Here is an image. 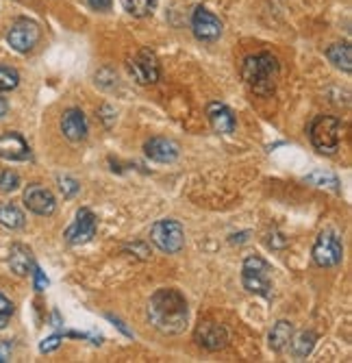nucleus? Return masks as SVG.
Returning <instances> with one entry per match:
<instances>
[{"label":"nucleus","instance_id":"1","mask_svg":"<svg viewBox=\"0 0 352 363\" xmlns=\"http://www.w3.org/2000/svg\"><path fill=\"white\" fill-rule=\"evenodd\" d=\"M148 320L157 331H161L166 335L183 333L189 320L185 296L172 287L157 289L148 301Z\"/></svg>","mask_w":352,"mask_h":363},{"label":"nucleus","instance_id":"2","mask_svg":"<svg viewBox=\"0 0 352 363\" xmlns=\"http://www.w3.org/2000/svg\"><path fill=\"white\" fill-rule=\"evenodd\" d=\"M242 77L254 94L268 96L274 91L278 81V61L270 52L248 55L242 63Z\"/></svg>","mask_w":352,"mask_h":363},{"label":"nucleus","instance_id":"3","mask_svg":"<svg viewBox=\"0 0 352 363\" xmlns=\"http://www.w3.org/2000/svg\"><path fill=\"white\" fill-rule=\"evenodd\" d=\"M309 138L311 144L315 146L317 152L322 155H333L339 148V140H341V122L333 116H317L311 122L309 128Z\"/></svg>","mask_w":352,"mask_h":363},{"label":"nucleus","instance_id":"4","mask_svg":"<svg viewBox=\"0 0 352 363\" xmlns=\"http://www.w3.org/2000/svg\"><path fill=\"white\" fill-rule=\"evenodd\" d=\"M242 283L250 294L272 298V281H270V266L261 257H248L242 266Z\"/></svg>","mask_w":352,"mask_h":363},{"label":"nucleus","instance_id":"5","mask_svg":"<svg viewBox=\"0 0 352 363\" xmlns=\"http://www.w3.org/2000/svg\"><path fill=\"white\" fill-rule=\"evenodd\" d=\"M150 240L159 250H164L168 255H174L185 246L183 226L176 220H159V222H154L152 228H150Z\"/></svg>","mask_w":352,"mask_h":363},{"label":"nucleus","instance_id":"6","mask_svg":"<svg viewBox=\"0 0 352 363\" xmlns=\"http://www.w3.org/2000/svg\"><path fill=\"white\" fill-rule=\"evenodd\" d=\"M344 257V246L333 230H324L313 246V259L319 268H333Z\"/></svg>","mask_w":352,"mask_h":363},{"label":"nucleus","instance_id":"7","mask_svg":"<svg viewBox=\"0 0 352 363\" xmlns=\"http://www.w3.org/2000/svg\"><path fill=\"white\" fill-rule=\"evenodd\" d=\"M7 42H9V46L16 52H28V50H33L35 44L40 42V26L33 20H18L9 28Z\"/></svg>","mask_w":352,"mask_h":363},{"label":"nucleus","instance_id":"8","mask_svg":"<svg viewBox=\"0 0 352 363\" xmlns=\"http://www.w3.org/2000/svg\"><path fill=\"white\" fill-rule=\"evenodd\" d=\"M129 70L140 85H152L159 81V59L152 50L144 48L129 61Z\"/></svg>","mask_w":352,"mask_h":363},{"label":"nucleus","instance_id":"9","mask_svg":"<svg viewBox=\"0 0 352 363\" xmlns=\"http://www.w3.org/2000/svg\"><path fill=\"white\" fill-rule=\"evenodd\" d=\"M96 228H98V222H96V216L89 209H81L76 213V220L72 222V226L66 230V240L72 246H83L87 242L93 240Z\"/></svg>","mask_w":352,"mask_h":363},{"label":"nucleus","instance_id":"10","mask_svg":"<svg viewBox=\"0 0 352 363\" xmlns=\"http://www.w3.org/2000/svg\"><path fill=\"white\" fill-rule=\"evenodd\" d=\"M194 340L200 348L213 352V350H222L229 344V333H227V328L217 322H200L196 326Z\"/></svg>","mask_w":352,"mask_h":363},{"label":"nucleus","instance_id":"11","mask_svg":"<svg viewBox=\"0 0 352 363\" xmlns=\"http://www.w3.org/2000/svg\"><path fill=\"white\" fill-rule=\"evenodd\" d=\"M191 28H194V35L203 42H213L222 35V22L205 7H198L191 16Z\"/></svg>","mask_w":352,"mask_h":363},{"label":"nucleus","instance_id":"12","mask_svg":"<svg viewBox=\"0 0 352 363\" xmlns=\"http://www.w3.org/2000/svg\"><path fill=\"white\" fill-rule=\"evenodd\" d=\"M24 205L38 216H52L57 209L52 191L42 185H28L24 189Z\"/></svg>","mask_w":352,"mask_h":363},{"label":"nucleus","instance_id":"13","mask_svg":"<svg viewBox=\"0 0 352 363\" xmlns=\"http://www.w3.org/2000/svg\"><path fill=\"white\" fill-rule=\"evenodd\" d=\"M144 152L159 163H172L178 159V144L168 138H150L144 144Z\"/></svg>","mask_w":352,"mask_h":363},{"label":"nucleus","instance_id":"14","mask_svg":"<svg viewBox=\"0 0 352 363\" xmlns=\"http://www.w3.org/2000/svg\"><path fill=\"white\" fill-rule=\"evenodd\" d=\"M207 118L213 126L215 133L220 135H229L235 130V116L233 111L227 107V105H222V103H211L207 107Z\"/></svg>","mask_w":352,"mask_h":363},{"label":"nucleus","instance_id":"15","mask_svg":"<svg viewBox=\"0 0 352 363\" xmlns=\"http://www.w3.org/2000/svg\"><path fill=\"white\" fill-rule=\"evenodd\" d=\"M61 130L70 142H81L87 135V120L81 109H68L61 118Z\"/></svg>","mask_w":352,"mask_h":363},{"label":"nucleus","instance_id":"16","mask_svg":"<svg viewBox=\"0 0 352 363\" xmlns=\"http://www.w3.org/2000/svg\"><path fill=\"white\" fill-rule=\"evenodd\" d=\"M0 157L7 161H26L30 157V148L18 133H5L0 138Z\"/></svg>","mask_w":352,"mask_h":363},{"label":"nucleus","instance_id":"17","mask_svg":"<svg viewBox=\"0 0 352 363\" xmlns=\"http://www.w3.org/2000/svg\"><path fill=\"white\" fill-rule=\"evenodd\" d=\"M9 266L18 277H26L30 274V270L35 268V261H33V252H30L26 246L16 244L9 250Z\"/></svg>","mask_w":352,"mask_h":363},{"label":"nucleus","instance_id":"18","mask_svg":"<svg viewBox=\"0 0 352 363\" xmlns=\"http://www.w3.org/2000/svg\"><path fill=\"white\" fill-rule=\"evenodd\" d=\"M292 337H294V328H292V324L287 322V320L276 322L274 328L270 331V346H272V350L283 352L285 348H290Z\"/></svg>","mask_w":352,"mask_h":363},{"label":"nucleus","instance_id":"19","mask_svg":"<svg viewBox=\"0 0 352 363\" xmlns=\"http://www.w3.org/2000/svg\"><path fill=\"white\" fill-rule=\"evenodd\" d=\"M327 57L335 68H339L344 72L352 70V48H350V44H333L327 50Z\"/></svg>","mask_w":352,"mask_h":363},{"label":"nucleus","instance_id":"20","mask_svg":"<svg viewBox=\"0 0 352 363\" xmlns=\"http://www.w3.org/2000/svg\"><path fill=\"white\" fill-rule=\"evenodd\" d=\"M0 224L7 228H22L24 226V213L13 203L0 205Z\"/></svg>","mask_w":352,"mask_h":363},{"label":"nucleus","instance_id":"21","mask_svg":"<svg viewBox=\"0 0 352 363\" xmlns=\"http://www.w3.org/2000/svg\"><path fill=\"white\" fill-rule=\"evenodd\" d=\"M315 335L311 333V331H302V333H298L296 337H292V342H290V346H292V352L298 357V359H305L307 354H311V350H313V346H315Z\"/></svg>","mask_w":352,"mask_h":363},{"label":"nucleus","instance_id":"22","mask_svg":"<svg viewBox=\"0 0 352 363\" xmlns=\"http://www.w3.org/2000/svg\"><path fill=\"white\" fill-rule=\"evenodd\" d=\"M305 181L313 187H327V189L339 191V179L331 172H324V170H315V172L307 174Z\"/></svg>","mask_w":352,"mask_h":363},{"label":"nucleus","instance_id":"23","mask_svg":"<svg viewBox=\"0 0 352 363\" xmlns=\"http://www.w3.org/2000/svg\"><path fill=\"white\" fill-rule=\"evenodd\" d=\"M122 7L135 18H146L154 11L157 0H122Z\"/></svg>","mask_w":352,"mask_h":363},{"label":"nucleus","instance_id":"24","mask_svg":"<svg viewBox=\"0 0 352 363\" xmlns=\"http://www.w3.org/2000/svg\"><path fill=\"white\" fill-rule=\"evenodd\" d=\"M20 83V77L16 70L7 68V65H0V91H11Z\"/></svg>","mask_w":352,"mask_h":363},{"label":"nucleus","instance_id":"25","mask_svg":"<svg viewBox=\"0 0 352 363\" xmlns=\"http://www.w3.org/2000/svg\"><path fill=\"white\" fill-rule=\"evenodd\" d=\"M11 313H13V303L7 298L5 294H0V331H3V328L7 326Z\"/></svg>","mask_w":352,"mask_h":363},{"label":"nucleus","instance_id":"26","mask_svg":"<svg viewBox=\"0 0 352 363\" xmlns=\"http://www.w3.org/2000/svg\"><path fill=\"white\" fill-rule=\"evenodd\" d=\"M18 185H20V177L16 172L5 170L3 174H0V189L3 191H13V189H18Z\"/></svg>","mask_w":352,"mask_h":363},{"label":"nucleus","instance_id":"27","mask_svg":"<svg viewBox=\"0 0 352 363\" xmlns=\"http://www.w3.org/2000/svg\"><path fill=\"white\" fill-rule=\"evenodd\" d=\"M59 189L63 191V196H66V198H72L74 194H79L81 185L70 177H59Z\"/></svg>","mask_w":352,"mask_h":363},{"label":"nucleus","instance_id":"28","mask_svg":"<svg viewBox=\"0 0 352 363\" xmlns=\"http://www.w3.org/2000/svg\"><path fill=\"white\" fill-rule=\"evenodd\" d=\"M61 335H52V337H48V340H44L42 342V346H40V350L42 352H50V350H55V348H59V344H61Z\"/></svg>","mask_w":352,"mask_h":363},{"label":"nucleus","instance_id":"29","mask_svg":"<svg viewBox=\"0 0 352 363\" xmlns=\"http://www.w3.org/2000/svg\"><path fill=\"white\" fill-rule=\"evenodd\" d=\"M33 274H35V289H38V291L46 289V287H48V279L44 277V272H42L38 266L33 268Z\"/></svg>","mask_w":352,"mask_h":363},{"label":"nucleus","instance_id":"30","mask_svg":"<svg viewBox=\"0 0 352 363\" xmlns=\"http://www.w3.org/2000/svg\"><path fill=\"white\" fill-rule=\"evenodd\" d=\"M87 3H89V7L96 9V11H109L113 0H87Z\"/></svg>","mask_w":352,"mask_h":363},{"label":"nucleus","instance_id":"31","mask_svg":"<svg viewBox=\"0 0 352 363\" xmlns=\"http://www.w3.org/2000/svg\"><path fill=\"white\" fill-rule=\"evenodd\" d=\"M9 357H11V346H9L7 342L0 340V363L9 361Z\"/></svg>","mask_w":352,"mask_h":363},{"label":"nucleus","instance_id":"32","mask_svg":"<svg viewBox=\"0 0 352 363\" xmlns=\"http://www.w3.org/2000/svg\"><path fill=\"white\" fill-rule=\"evenodd\" d=\"M7 113V103H5V98H0V118H3Z\"/></svg>","mask_w":352,"mask_h":363}]
</instances>
